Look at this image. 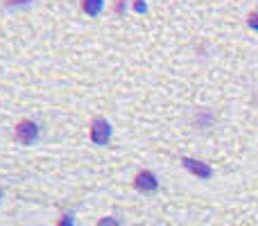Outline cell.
Here are the masks:
<instances>
[{"instance_id": "1", "label": "cell", "mask_w": 258, "mask_h": 226, "mask_svg": "<svg viewBox=\"0 0 258 226\" xmlns=\"http://www.w3.org/2000/svg\"><path fill=\"white\" fill-rule=\"evenodd\" d=\"M91 138H93L95 145H107L111 140V124L104 118H95L91 124Z\"/></svg>"}, {"instance_id": "2", "label": "cell", "mask_w": 258, "mask_h": 226, "mask_svg": "<svg viewBox=\"0 0 258 226\" xmlns=\"http://www.w3.org/2000/svg\"><path fill=\"white\" fill-rule=\"evenodd\" d=\"M16 138L23 142V145H32V142L39 140V127L30 120H23L16 127Z\"/></svg>"}, {"instance_id": "3", "label": "cell", "mask_w": 258, "mask_h": 226, "mask_svg": "<svg viewBox=\"0 0 258 226\" xmlns=\"http://www.w3.org/2000/svg\"><path fill=\"white\" fill-rule=\"evenodd\" d=\"M136 188L143 192H154L156 188H159V181H156V177L150 172V170H143V172H138V177H136Z\"/></svg>"}, {"instance_id": "4", "label": "cell", "mask_w": 258, "mask_h": 226, "mask_svg": "<svg viewBox=\"0 0 258 226\" xmlns=\"http://www.w3.org/2000/svg\"><path fill=\"white\" fill-rule=\"evenodd\" d=\"M183 168H186L190 174L200 177V179H209V177H211V168H209L206 163H202V161H195V159H183Z\"/></svg>"}, {"instance_id": "5", "label": "cell", "mask_w": 258, "mask_h": 226, "mask_svg": "<svg viewBox=\"0 0 258 226\" xmlns=\"http://www.w3.org/2000/svg\"><path fill=\"white\" fill-rule=\"evenodd\" d=\"M102 0H82V9H84L89 16H98L102 12Z\"/></svg>"}, {"instance_id": "6", "label": "cell", "mask_w": 258, "mask_h": 226, "mask_svg": "<svg viewBox=\"0 0 258 226\" xmlns=\"http://www.w3.org/2000/svg\"><path fill=\"white\" fill-rule=\"evenodd\" d=\"M98 226H120V222H118L116 217H102L98 222Z\"/></svg>"}, {"instance_id": "7", "label": "cell", "mask_w": 258, "mask_h": 226, "mask_svg": "<svg viewBox=\"0 0 258 226\" xmlns=\"http://www.w3.org/2000/svg\"><path fill=\"white\" fill-rule=\"evenodd\" d=\"M57 226H75V219H73V215H66V217L59 219Z\"/></svg>"}, {"instance_id": "8", "label": "cell", "mask_w": 258, "mask_h": 226, "mask_svg": "<svg viewBox=\"0 0 258 226\" xmlns=\"http://www.w3.org/2000/svg\"><path fill=\"white\" fill-rule=\"evenodd\" d=\"M249 27L258 32V14H251V18H249Z\"/></svg>"}, {"instance_id": "9", "label": "cell", "mask_w": 258, "mask_h": 226, "mask_svg": "<svg viewBox=\"0 0 258 226\" xmlns=\"http://www.w3.org/2000/svg\"><path fill=\"white\" fill-rule=\"evenodd\" d=\"M27 3H30V0H7L5 5H7V7H16V5H27Z\"/></svg>"}, {"instance_id": "10", "label": "cell", "mask_w": 258, "mask_h": 226, "mask_svg": "<svg viewBox=\"0 0 258 226\" xmlns=\"http://www.w3.org/2000/svg\"><path fill=\"white\" fill-rule=\"evenodd\" d=\"M134 9H136V12H145V3H134Z\"/></svg>"}]
</instances>
